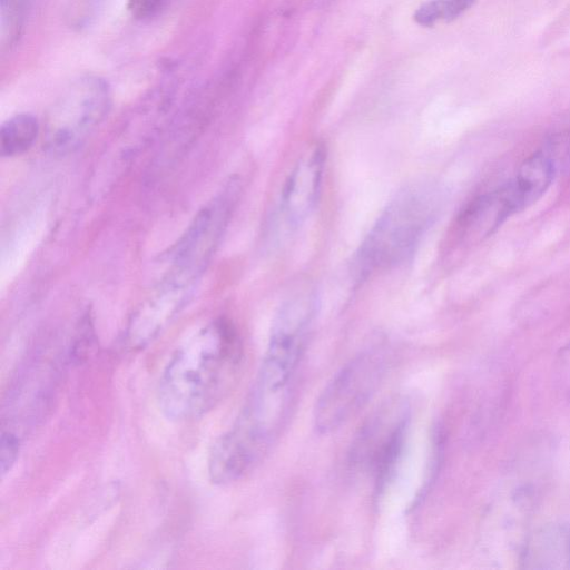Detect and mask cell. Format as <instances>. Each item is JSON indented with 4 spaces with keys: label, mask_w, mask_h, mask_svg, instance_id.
I'll return each mask as SVG.
<instances>
[{
    "label": "cell",
    "mask_w": 570,
    "mask_h": 570,
    "mask_svg": "<svg viewBox=\"0 0 570 570\" xmlns=\"http://www.w3.org/2000/svg\"><path fill=\"white\" fill-rule=\"evenodd\" d=\"M242 362V341L229 321L217 318L200 326L176 347L161 371V412L175 421L204 415L233 389Z\"/></svg>",
    "instance_id": "obj_1"
},
{
    "label": "cell",
    "mask_w": 570,
    "mask_h": 570,
    "mask_svg": "<svg viewBox=\"0 0 570 570\" xmlns=\"http://www.w3.org/2000/svg\"><path fill=\"white\" fill-rule=\"evenodd\" d=\"M291 393L292 387L272 389L255 381L235 422L210 449L208 475L213 483L237 482L261 463L287 419Z\"/></svg>",
    "instance_id": "obj_2"
},
{
    "label": "cell",
    "mask_w": 570,
    "mask_h": 570,
    "mask_svg": "<svg viewBox=\"0 0 570 570\" xmlns=\"http://www.w3.org/2000/svg\"><path fill=\"white\" fill-rule=\"evenodd\" d=\"M439 191L428 183L407 186L383 209L354 257L358 279L406 262L436 218Z\"/></svg>",
    "instance_id": "obj_3"
},
{
    "label": "cell",
    "mask_w": 570,
    "mask_h": 570,
    "mask_svg": "<svg viewBox=\"0 0 570 570\" xmlns=\"http://www.w3.org/2000/svg\"><path fill=\"white\" fill-rule=\"evenodd\" d=\"M110 106L111 92L105 79L82 76L70 82L47 114L46 149L56 156L73 153L105 119Z\"/></svg>",
    "instance_id": "obj_4"
},
{
    "label": "cell",
    "mask_w": 570,
    "mask_h": 570,
    "mask_svg": "<svg viewBox=\"0 0 570 570\" xmlns=\"http://www.w3.org/2000/svg\"><path fill=\"white\" fill-rule=\"evenodd\" d=\"M386 368L387 357L381 350L362 352L344 364L316 400L313 411L316 431L331 433L355 415L374 395Z\"/></svg>",
    "instance_id": "obj_5"
},
{
    "label": "cell",
    "mask_w": 570,
    "mask_h": 570,
    "mask_svg": "<svg viewBox=\"0 0 570 570\" xmlns=\"http://www.w3.org/2000/svg\"><path fill=\"white\" fill-rule=\"evenodd\" d=\"M318 308L311 291L289 296L278 308L256 381L273 389L292 386Z\"/></svg>",
    "instance_id": "obj_6"
},
{
    "label": "cell",
    "mask_w": 570,
    "mask_h": 570,
    "mask_svg": "<svg viewBox=\"0 0 570 570\" xmlns=\"http://www.w3.org/2000/svg\"><path fill=\"white\" fill-rule=\"evenodd\" d=\"M410 422L405 401L392 400L377 409L360 428L350 450V463L370 472L380 491L401 458Z\"/></svg>",
    "instance_id": "obj_7"
},
{
    "label": "cell",
    "mask_w": 570,
    "mask_h": 570,
    "mask_svg": "<svg viewBox=\"0 0 570 570\" xmlns=\"http://www.w3.org/2000/svg\"><path fill=\"white\" fill-rule=\"evenodd\" d=\"M238 180L202 208L176 245L170 273L198 281L212 257L238 199Z\"/></svg>",
    "instance_id": "obj_8"
},
{
    "label": "cell",
    "mask_w": 570,
    "mask_h": 570,
    "mask_svg": "<svg viewBox=\"0 0 570 570\" xmlns=\"http://www.w3.org/2000/svg\"><path fill=\"white\" fill-rule=\"evenodd\" d=\"M326 153L321 144L307 149L288 174L275 213L276 230L291 234L309 217L318 200Z\"/></svg>",
    "instance_id": "obj_9"
},
{
    "label": "cell",
    "mask_w": 570,
    "mask_h": 570,
    "mask_svg": "<svg viewBox=\"0 0 570 570\" xmlns=\"http://www.w3.org/2000/svg\"><path fill=\"white\" fill-rule=\"evenodd\" d=\"M194 286L165 277L132 314L126 344L141 350L153 343L187 304Z\"/></svg>",
    "instance_id": "obj_10"
},
{
    "label": "cell",
    "mask_w": 570,
    "mask_h": 570,
    "mask_svg": "<svg viewBox=\"0 0 570 570\" xmlns=\"http://www.w3.org/2000/svg\"><path fill=\"white\" fill-rule=\"evenodd\" d=\"M522 212L511 181L470 200L455 220V236L476 245L494 234L512 215Z\"/></svg>",
    "instance_id": "obj_11"
},
{
    "label": "cell",
    "mask_w": 570,
    "mask_h": 570,
    "mask_svg": "<svg viewBox=\"0 0 570 570\" xmlns=\"http://www.w3.org/2000/svg\"><path fill=\"white\" fill-rule=\"evenodd\" d=\"M519 561L530 569H570V528L547 525L528 534Z\"/></svg>",
    "instance_id": "obj_12"
},
{
    "label": "cell",
    "mask_w": 570,
    "mask_h": 570,
    "mask_svg": "<svg viewBox=\"0 0 570 570\" xmlns=\"http://www.w3.org/2000/svg\"><path fill=\"white\" fill-rule=\"evenodd\" d=\"M554 175V160L542 150L533 153L521 163L511 184L523 210L543 196Z\"/></svg>",
    "instance_id": "obj_13"
},
{
    "label": "cell",
    "mask_w": 570,
    "mask_h": 570,
    "mask_svg": "<svg viewBox=\"0 0 570 570\" xmlns=\"http://www.w3.org/2000/svg\"><path fill=\"white\" fill-rule=\"evenodd\" d=\"M39 122L31 114H18L6 120L0 129V154L19 156L29 150L39 135Z\"/></svg>",
    "instance_id": "obj_14"
},
{
    "label": "cell",
    "mask_w": 570,
    "mask_h": 570,
    "mask_svg": "<svg viewBox=\"0 0 570 570\" xmlns=\"http://www.w3.org/2000/svg\"><path fill=\"white\" fill-rule=\"evenodd\" d=\"M29 0H1L0 4V43L4 51L18 41L28 11Z\"/></svg>",
    "instance_id": "obj_15"
},
{
    "label": "cell",
    "mask_w": 570,
    "mask_h": 570,
    "mask_svg": "<svg viewBox=\"0 0 570 570\" xmlns=\"http://www.w3.org/2000/svg\"><path fill=\"white\" fill-rule=\"evenodd\" d=\"M553 374L559 392L570 402V341L559 348Z\"/></svg>",
    "instance_id": "obj_16"
},
{
    "label": "cell",
    "mask_w": 570,
    "mask_h": 570,
    "mask_svg": "<svg viewBox=\"0 0 570 570\" xmlns=\"http://www.w3.org/2000/svg\"><path fill=\"white\" fill-rule=\"evenodd\" d=\"M0 470L2 476L13 466L20 450V436L11 429H1Z\"/></svg>",
    "instance_id": "obj_17"
},
{
    "label": "cell",
    "mask_w": 570,
    "mask_h": 570,
    "mask_svg": "<svg viewBox=\"0 0 570 570\" xmlns=\"http://www.w3.org/2000/svg\"><path fill=\"white\" fill-rule=\"evenodd\" d=\"M169 0H129L128 8L137 19H150L156 17Z\"/></svg>",
    "instance_id": "obj_18"
},
{
    "label": "cell",
    "mask_w": 570,
    "mask_h": 570,
    "mask_svg": "<svg viewBox=\"0 0 570 570\" xmlns=\"http://www.w3.org/2000/svg\"><path fill=\"white\" fill-rule=\"evenodd\" d=\"M414 20L423 27H432L442 20L441 1L429 0L417 8L414 13Z\"/></svg>",
    "instance_id": "obj_19"
},
{
    "label": "cell",
    "mask_w": 570,
    "mask_h": 570,
    "mask_svg": "<svg viewBox=\"0 0 570 570\" xmlns=\"http://www.w3.org/2000/svg\"><path fill=\"white\" fill-rule=\"evenodd\" d=\"M442 20L450 22L472 8L478 0H440Z\"/></svg>",
    "instance_id": "obj_20"
}]
</instances>
